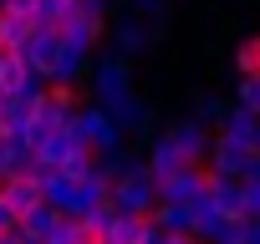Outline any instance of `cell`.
<instances>
[{
	"label": "cell",
	"mask_w": 260,
	"mask_h": 244,
	"mask_svg": "<svg viewBox=\"0 0 260 244\" xmlns=\"http://www.w3.org/2000/svg\"><path fill=\"white\" fill-rule=\"evenodd\" d=\"M31 153H36V163H41V168H56V173H67V178H77V173H87V168H92V148L82 143V133H77V128L46 133Z\"/></svg>",
	"instance_id": "cell-1"
},
{
	"label": "cell",
	"mask_w": 260,
	"mask_h": 244,
	"mask_svg": "<svg viewBox=\"0 0 260 244\" xmlns=\"http://www.w3.org/2000/svg\"><path fill=\"white\" fill-rule=\"evenodd\" d=\"M107 204L117 214H127V219H148L153 214V178H148V168L133 163L122 178H112L107 183Z\"/></svg>",
	"instance_id": "cell-2"
},
{
	"label": "cell",
	"mask_w": 260,
	"mask_h": 244,
	"mask_svg": "<svg viewBox=\"0 0 260 244\" xmlns=\"http://www.w3.org/2000/svg\"><path fill=\"white\" fill-rule=\"evenodd\" d=\"M72 128L82 133V143L92 148V158H112V153H122V133H117V122H112L102 107H82V112H72Z\"/></svg>",
	"instance_id": "cell-3"
},
{
	"label": "cell",
	"mask_w": 260,
	"mask_h": 244,
	"mask_svg": "<svg viewBox=\"0 0 260 244\" xmlns=\"http://www.w3.org/2000/svg\"><path fill=\"white\" fill-rule=\"evenodd\" d=\"M204 188H209V168L204 163H184L179 173L153 183V204H194V198H204Z\"/></svg>",
	"instance_id": "cell-4"
},
{
	"label": "cell",
	"mask_w": 260,
	"mask_h": 244,
	"mask_svg": "<svg viewBox=\"0 0 260 244\" xmlns=\"http://www.w3.org/2000/svg\"><path fill=\"white\" fill-rule=\"evenodd\" d=\"M92 87H97V107H102V112H112L117 102H127V97H133L127 61H122V56H102V61L92 66Z\"/></svg>",
	"instance_id": "cell-5"
},
{
	"label": "cell",
	"mask_w": 260,
	"mask_h": 244,
	"mask_svg": "<svg viewBox=\"0 0 260 244\" xmlns=\"http://www.w3.org/2000/svg\"><path fill=\"white\" fill-rule=\"evenodd\" d=\"M164 138L179 148V158H184V163H204V158H209V143H214V133L204 128V122H194V117H189V122H174Z\"/></svg>",
	"instance_id": "cell-6"
},
{
	"label": "cell",
	"mask_w": 260,
	"mask_h": 244,
	"mask_svg": "<svg viewBox=\"0 0 260 244\" xmlns=\"http://www.w3.org/2000/svg\"><path fill=\"white\" fill-rule=\"evenodd\" d=\"M0 198L11 204V214H16V224L36 209V204H46L41 198V183L31 178V173H16V178H0Z\"/></svg>",
	"instance_id": "cell-7"
},
{
	"label": "cell",
	"mask_w": 260,
	"mask_h": 244,
	"mask_svg": "<svg viewBox=\"0 0 260 244\" xmlns=\"http://www.w3.org/2000/svg\"><path fill=\"white\" fill-rule=\"evenodd\" d=\"M56 46H61V41H56V31L36 26V31H31V36L21 41V51H16V56H21V61H26V66H31V71H36V76L46 82V71H51V56H56Z\"/></svg>",
	"instance_id": "cell-8"
},
{
	"label": "cell",
	"mask_w": 260,
	"mask_h": 244,
	"mask_svg": "<svg viewBox=\"0 0 260 244\" xmlns=\"http://www.w3.org/2000/svg\"><path fill=\"white\" fill-rule=\"evenodd\" d=\"M255 128H260V117H255V112H245V107H224L219 133H214V138H224L230 148H255Z\"/></svg>",
	"instance_id": "cell-9"
},
{
	"label": "cell",
	"mask_w": 260,
	"mask_h": 244,
	"mask_svg": "<svg viewBox=\"0 0 260 244\" xmlns=\"http://www.w3.org/2000/svg\"><path fill=\"white\" fill-rule=\"evenodd\" d=\"M148 41H153V26L138 21V16H127V21L112 26V56H122V61H127V56H138Z\"/></svg>",
	"instance_id": "cell-10"
},
{
	"label": "cell",
	"mask_w": 260,
	"mask_h": 244,
	"mask_svg": "<svg viewBox=\"0 0 260 244\" xmlns=\"http://www.w3.org/2000/svg\"><path fill=\"white\" fill-rule=\"evenodd\" d=\"M61 41V36H56ZM87 71V51L82 46H56V56H51V71H46V82H67V87H77V76Z\"/></svg>",
	"instance_id": "cell-11"
},
{
	"label": "cell",
	"mask_w": 260,
	"mask_h": 244,
	"mask_svg": "<svg viewBox=\"0 0 260 244\" xmlns=\"http://www.w3.org/2000/svg\"><path fill=\"white\" fill-rule=\"evenodd\" d=\"M204 198H209V204H214L224 219H240V183H235V178H214V173H209Z\"/></svg>",
	"instance_id": "cell-12"
},
{
	"label": "cell",
	"mask_w": 260,
	"mask_h": 244,
	"mask_svg": "<svg viewBox=\"0 0 260 244\" xmlns=\"http://www.w3.org/2000/svg\"><path fill=\"white\" fill-rule=\"evenodd\" d=\"M143 168H148V178H153V183H158V178H169V173H179V168H184V158H179V148H174V143H169V138H158V143H153V153H148V163H143Z\"/></svg>",
	"instance_id": "cell-13"
},
{
	"label": "cell",
	"mask_w": 260,
	"mask_h": 244,
	"mask_svg": "<svg viewBox=\"0 0 260 244\" xmlns=\"http://www.w3.org/2000/svg\"><path fill=\"white\" fill-rule=\"evenodd\" d=\"M143 229H148V219H127V214H112V224H107L102 244H143Z\"/></svg>",
	"instance_id": "cell-14"
},
{
	"label": "cell",
	"mask_w": 260,
	"mask_h": 244,
	"mask_svg": "<svg viewBox=\"0 0 260 244\" xmlns=\"http://www.w3.org/2000/svg\"><path fill=\"white\" fill-rule=\"evenodd\" d=\"M56 224H61V214H56L51 204H36V209H31V214H26V219H21L16 229H21V234H36V239H46V234H51Z\"/></svg>",
	"instance_id": "cell-15"
},
{
	"label": "cell",
	"mask_w": 260,
	"mask_h": 244,
	"mask_svg": "<svg viewBox=\"0 0 260 244\" xmlns=\"http://www.w3.org/2000/svg\"><path fill=\"white\" fill-rule=\"evenodd\" d=\"M31 76H36V71H31L16 51H0V92H16V87L31 82Z\"/></svg>",
	"instance_id": "cell-16"
},
{
	"label": "cell",
	"mask_w": 260,
	"mask_h": 244,
	"mask_svg": "<svg viewBox=\"0 0 260 244\" xmlns=\"http://www.w3.org/2000/svg\"><path fill=\"white\" fill-rule=\"evenodd\" d=\"M112 214H117V209H112V204L102 198V204H92V209H87V214H82L77 224H82V229H87V234H92V239L102 244V234H107V224H112Z\"/></svg>",
	"instance_id": "cell-17"
},
{
	"label": "cell",
	"mask_w": 260,
	"mask_h": 244,
	"mask_svg": "<svg viewBox=\"0 0 260 244\" xmlns=\"http://www.w3.org/2000/svg\"><path fill=\"white\" fill-rule=\"evenodd\" d=\"M235 76H260V36L235 46Z\"/></svg>",
	"instance_id": "cell-18"
},
{
	"label": "cell",
	"mask_w": 260,
	"mask_h": 244,
	"mask_svg": "<svg viewBox=\"0 0 260 244\" xmlns=\"http://www.w3.org/2000/svg\"><path fill=\"white\" fill-rule=\"evenodd\" d=\"M72 6H77V0H36V26L56 31V26L72 16Z\"/></svg>",
	"instance_id": "cell-19"
},
{
	"label": "cell",
	"mask_w": 260,
	"mask_h": 244,
	"mask_svg": "<svg viewBox=\"0 0 260 244\" xmlns=\"http://www.w3.org/2000/svg\"><path fill=\"white\" fill-rule=\"evenodd\" d=\"M46 244H97V239H92V234H87L77 219H61V224L46 234Z\"/></svg>",
	"instance_id": "cell-20"
},
{
	"label": "cell",
	"mask_w": 260,
	"mask_h": 244,
	"mask_svg": "<svg viewBox=\"0 0 260 244\" xmlns=\"http://www.w3.org/2000/svg\"><path fill=\"white\" fill-rule=\"evenodd\" d=\"M235 107H245V112L260 117V76H240L235 82Z\"/></svg>",
	"instance_id": "cell-21"
},
{
	"label": "cell",
	"mask_w": 260,
	"mask_h": 244,
	"mask_svg": "<svg viewBox=\"0 0 260 244\" xmlns=\"http://www.w3.org/2000/svg\"><path fill=\"white\" fill-rule=\"evenodd\" d=\"M240 219H260V178L240 183Z\"/></svg>",
	"instance_id": "cell-22"
},
{
	"label": "cell",
	"mask_w": 260,
	"mask_h": 244,
	"mask_svg": "<svg viewBox=\"0 0 260 244\" xmlns=\"http://www.w3.org/2000/svg\"><path fill=\"white\" fill-rule=\"evenodd\" d=\"M133 6H138V21H164V11H169V0H133Z\"/></svg>",
	"instance_id": "cell-23"
},
{
	"label": "cell",
	"mask_w": 260,
	"mask_h": 244,
	"mask_svg": "<svg viewBox=\"0 0 260 244\" xmlns=\"http://www.w3.org/2000/svg\"><path fill=\"white\" fill-rule=\"evenodd\" d=\"M219 117H224V102H219V97H204L199 112H194V122H219Z\"/></svg>",
	"instance_id": "cell-24"
},
{
	"label": "cell",
	"mask_w": 260,
	"mask_h": 244,
	"mask_svg": "<svg viewBox=\"0 0 260 244\" xmlns=\"http://www.w3.org/2000/svg\"><path fill=\"white\" fill-rule=\"evenodd\" d=\"M11 229H16V214H11V204H6V198H0V234H11Z\"/></svg>",
	"instance_id": "cell-25"
},
{
	"label": "cell",
	"mask_w": 260,
	"mask_h": 244,
	"mask_svg": "<svg viewBox=\"0 0 260 244\" xmlns=\"http://www.w3.org/2000/svg\"><path fill=\"white\" fill-rule=\"evenodd\" d=\"M245 244H260V219H245Z\"/></svg>",
	"instance_id": "cell-26"
},
{
	"label": "cell",
	"mask_w": 260,
	"mask_h": 244,
	"mask_svg": "<svg viewBox=\"0 0 260 244\" xmlns=\"http://www.w3.org/2000/svg\"><path fill=\"white\" fill-rule=\"evenodd\" d=\"M158 244H204V239H194V234H164Z\"/></svg>",
	"instance_id": "cell-27"
},
{
	"label": "cell",
	"mask_w": 260,
	"mask_h": 244,
	"mask_svg": "<svg viewBox=\"0 0 260 244\" xmlns=\"http://www.w3.org/2000/svg\"><path fill=\"white\" fill-rule=\"evenodd\" d=\"M0 112H6V92H0Z\"/></svg>",
	"instance_id": "cell-28"
}]
</instances>
